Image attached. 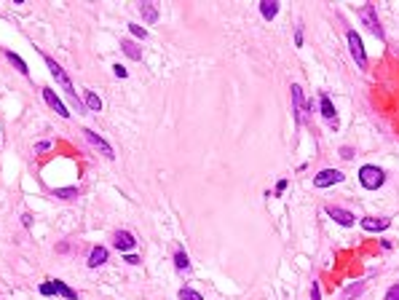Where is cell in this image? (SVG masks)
<instances>
[{
  "mask_svg": "<svg viewBox=\"0 0 399 300\" xmlns=\"http://www.w3.org/2000/svg\"><path fill=\"white\" fill-rule=\"evenodd\" d=\"M359 182H362L367 190H378L386 182V172L381 169V166L367 164V166H362V169H359Z\"/></svg>",
  "mask_w": 399,
  "mask_h": 300,
  "instance_id": "obj_1",
  "label": "cell"
},
{
  "mask_svg": "<svg viewBox=\"0 0 399 300\" xmlns=\"http://www.w3.org/2000/svg\"><path fill=\"white\" fill-rule=\"evenodd\" d=\"M345 41H348V51H351V57H354V62L359 64V70H367V54H364L362 38L356 35V30L345 32Z\"/></svg>",
  "mask_w": 399,
  "mask_h": 300,
  "instance_id": "obj_2",
  "label": "cell"
},
{
  "mask_svg": "<svg viewBox=\"0 0 399 300\" xmlns=\"http://www.w3.org/2000/svg\"><path fill=\"white\" fill-rule=\"evenodd\" d=\"M46 67H49V72L51 75L57 78V83L62 86L64 91H67V94L72 97V99H78V94H75V89H72V81H70V75L67 72L62 70V64H57V59H51V57H46Z\"/></svg>",
  "mask_w": 399,
  "mask_h": 300,
  "instance_id": "obj_3",
  "label": "cell"
},
{
  "mask_svg": "<svg viewBox=\"0 0 399 300\" xmlns=\"http://www.w3.org/2000/svg\"><path fill=\"white\" fill-rule=\"evenodd\" d=\"M359 19L367 24V30L378 38V41H383V38H386V32H383V27H381V22H378V14H375V5H372V3H367L362 11H359Z\"/></svg>",
  "mask_w": 399,
  "mask_h": 300,
  "instance_id": "obj_4",
  "label": "cell"
},
{
  "mask_svg": "<svg viewBox=\"0 0 399 300\" xmlns=\"http://www.w3.org/2000/svg\"><path fill=\"white\" fill-rule=\"evenodd\" d=\"M83 137H86V142H89V145H94V148H97L99 153H102L105 158H115V150L110 148V142H108V139H102L99 134H94L91 129H83Z\"/></svg>",
  "mask_w": 399,
  "mask_h": 300,
  "instance_id": "obj_5",
  "label": "cell"
},
{
  "mask_svg": "<svg viewBox=\"0 0 399 300\" xmlns=\"http://www.w3.org/2000/svg\"><path fill=\"white\" fill-rule=\"evenodd\" d=\"M338 182H343V172H338V169H322L314 177L316 188H330V185H338Z\"/></svg>",
  "mask_w": 399,
  "mask_h": 300,
  "instance_id": "obj_6",
  "label": "cell"
},
{
  "mask_svg": "<svg viewBox=\"0 0 399 300\" xmlns=\"http://www.w3.org/2000/svg\"><path fill=\"white\" fill-rule=\"evenodd\" d=\"M292 110H295V121L303 123L305 121V99H303V89L300 83H292Z\"/></svg>",
  "mask_w": 399,
  "mask_h": 300,
  "instance_id": "obj_7",
  "label": "cell"
},
{
  "mask_svg": "<svg viewBox=\"0 0 399 300\" xmlns=\"http://www.w3.org/2000/svg\"><path fill=\"white\" fill-rule=\"evenodd\" d=\"M43 99H46V105H49V108L54 110V113H59L62 118H70V110L64 108V102L57 97V91H54V89H49V86H46V89H43Z\"/></svg>",
  "mask_w": 399,
  "mask_h": 300,
  "instance_id": "obj_8",
  "label": "cell"
},
{
  "mask_svg": "<svg viewBox=\"0 0 399 300\" xmlns=\"http://www.w3.org/2000/svg\"><path fill=\"white\" fill-rule=\"evenodd\" d=\"M319 105H322V116H324V121H327L330 126H338V113H335V105H332V99L330 94H319Z\"/></svg>",
  "mask_w": 399,
  "mask_h": 300,
  "instance_id": "obj_9",
  "label": "cell"
},
{
  "mask_svg": "<svg viewBox=\"0 0 399 300\" xmlns=\"http://www.w3.org/2000/svg\"><path fill=\"white\" fill-rule=\"evenodd\" d=\"M327 215H330L332 220H335V223H341L343 228H351V225L356 223V217L351 215L348 209H343V206H330V209H327Z\"/></svg>",
  "mask_w": 399,
  "mask_h": 300,
  "instance_id": "obj_10",
  "label": "cell"
},
{
  "mask_svg": "<svg viewBox=\"0 0 399 300\" xmlns=\"http://www.w3.org/2000/svg\"><path fill=\"white\" fill-rule=\"evenodd\" d=\"M113 244H115V249H121V252H126L129 255L131 249H134V244H137V239L131 236L129 231H118L115 236H113Z\"/></svg>",
  "mask_w": 399,
  "mask_h": 300,
  "instance_id": "obj_11",
  "label": "cell"
},
{
  "mask_svg": "<svg viewBox=\"0 0 399 300\" xmlns=\"http://www.w3.org/2000/svg\"><path fill=\"white\" fill-rule=\"evenodd\" d=\"M389 225H391L389 217H364L362 220V228L367 231V233H383Z\"/></svg>",
  "mask_w": 399,
  "mask_h": 300,
  "instance_id": "obj_12",
  "label": "cell"
},
{
  "mask_svg": "<svg viewBox=\"0 0 399 300\" xmlns=\"http://www.w3.org/2000/svg\"><path fill=\"white\" fill-rule=\"evenodd\" d=\"M139 14H142L145 22L156 24L158 22V3H153V0H142V3H139Z\"/></svg>",
  "mask_w": 399,
  "mask_h": 300,
  "instance_id": "obj_13",
  "label": "cell"
},
{
  "mask_svg": "<svg viewBox=\"0 0 399 300\" xmlns=\"http://www.w3.org/2000/svg\"><path fill=\"white\" fill-rule=\"evenodd\" d=\"M105 263H108V246H94L89 260H86V265H89V268H99V265H105Z\"/></svg>",
  "mask_w": 399,
  "mask_h": 300,
  "instance_id": "obj_14",
  "label": "cell"
},
{
  "mask_svg": "<svg viewBox=\"0 0 399 300\" xmlns=\"http://www.w3.org/2000/svg\"><path fill=\"white\" fill-rule=\"evenodd\" d=\"M121 51H123V54L129 57V59H134V62H139V59H142V46L134 43L131 38H123V41H121Z\"/></svg>",
  "mask_w": 399,
  "mask_h": 300,
  "instance_id": "obj_15",
  "label": "cell"
},
{
  "mask_svg": "<svg viewBox=\"0 0 399 300\" xmlns=\"http://www.w3.org/2000/svg\"><path fill=\"white\" fill-rule=\"evenodd\" d=\"M51 284H54L57 295H62L64 300H78V292L72 290V287H67V284H64L62 279H51Z\"/></svg>",
  "mask_w": 399,
  "mask_h": 300,
  "instance_id": "obj_16",
  "label": "cell"
},
{
  "mask_svg": "<svg viewBox=\"0 0 399 300\" xmlns=\"http://www.w3.org/2000/svg\"><path fill=\"white\" fill-rule=\"evenodd\" d=\"M364 287H367V282H364V279H362V282H356V284H348V287L343 290V300H354V298H359V295L364 292Z\"/></svg>",
  "mask_w": 399,
  "mask_h": 300,
  "instance_id": "obj_17",
  "label": "cell"
},
{
  "mask_svg": "<svg viewBox=\"0 0 399 300\" xmlns=\"http://www.w3.org/2000/svg\"><path fill=\"white\" fill-rule=\"evenodd\" d=\"M3 54L8 57V62L14 64V67H16L19 72H22V75H30V67H27V62H24V59L19 57V54H14V51H3Z\"/></svg>",
  "mask_w": 399,
  "mask_h": 300,
  "instance_id": "obj_18",
  "label": "cell"
},
{
  "mask_svg": "<svg viewBox=\"0 0 399 300\" xmlns=\"http://www.w3.org/2000/svg\"><path fill=\"white\" fill-rule=\"evenodd\" d=\"M260 14H263V19H268V22H271V19L279 14V3H276V0H263V3H260Z\"/></svg>",
  "mask_w": 399,
  "mask_h": 300,
  "instance_id": "obj_19",
  "label": "cell"
},
{
  "mask_svg": "<svg viewBox=\"0 0 399 300\" xmlns=\"http://www.w3.org/2000/svg\"><path fill=\"white\" fill-rule=\"evenodd\" d=\"M83 105H86V110H102V99H99L97 94H94V91H86V94H83Z\"/></svg>",
  "mask_w": 399,
  "mask_h": 300,
  "instance_id": "obj_20",
  "label": "cell"
},
{
  "mask_svg": "<svg viewBox=\"0 0 399 300\" xmlns=\"http://www.w3.org/2000/svg\"><path fill=\"white\" fill-rule=\"evenodd\" d=\"M174 268H177L179 273L190 268V260H188V252H185V249H177V252H174Z\"/></svg>",
  "mask_w": 399,
  "mask_h": 300,
  "instance_id": "obj_21",
  "label": "cell"
},
{
  "mask_svg": "<svg viewBox=\"0 0 399 300\" xmlns=\"http://www.w3.org/2000/svg\"><path fill=\"white\" fill-rule=\"evenodd\" d=\"M179 300H204V295L198 290H190V287H182L179 290Z\"/></svg>",
  "mask_w": 399,
  "mask_h": 300,
  "instance_id": "obj_22",
  "label": "cell"
},
{
  "mask_svg": "<svg viewBox=\"0 0 399 300\" xmlns=\"http://www.w3.org/2000/svg\"><path fill=\"white\" fill-rule=\"evenodd\" d=\"M129 32L134 38H139V41H145V38H148V30H145L142 24H134V22H129Z\"/></svg>",
  "mask_w": 399,
  "mask_h": 300,
  "instance_id": "obj_23",
  "label": "cell"
},
{
  "mask_svg": "<svg viewBox=\"0 0 399 300\" xmlns=\"http://www.w3.org/2000/svg\"><path fill=\"white\" fill-rule=\"evenodd\" d=\"M54 196L57 198H75L78 196V188H57Z\"/></svg>",
  "mask_w": 399,
  "mask_h": 300,
  "instance_id": "obj_24",
  "label": "cell"
},
{
  "mask_svg": "<svg viewBox=\"0 0 399 300\" xmlns=\"http://www.w3.org/2000/svg\"><path fill=\"white\" fill-rule=\"evenodd\" d=\"M41 295H46V298H49V295H57L54 284H51V282H43V284H41Z\"/></svg>",
  "mask_w": 399,
  "mask_h": 300,
  "instance_id": "obj_25",
  "label": "cell"
},
{
  "mask_svg": "<svg viewBox=\"0 0 399 300\" xmlns=\"http://www.w3.org/2000/svg\"><path fill=\"white\" fill-rule=\"evenodd\" d=\"M386 300H399V284H391L386 292Z\"/></svg>",
  "mask_w": 399,
  "mask_h": 300,
  "instance_id": "obj_26",
  "label": "cell"
},
{
  "mask_svg": "<svg viewBox=\"0 0 399 300\" xmlns=\"http://www.w3.org/2000/svg\"><path fill=\"white\" fill-rule=\"evenodd\" d=\"M311 300H322V290H319V282H314V287H311Z\"/></svg>",
  "mask_w": 399,
  "mask_h": 300,
  "instance_id": "obj_27",
  "label": "cell"
},
{
  "mask_svg": "<svg viewBox=\"0 0 399 300\" xmlns=\"http://www.w3.org/2000/svg\"><path fill=\"white\" fill-rule=\"evenodd\" d=\"M113 72H115L118 78H126V75H129V70H126L123 64H115V67H113Z\"/></svg>",
  "mask_w": 399,
  "mask_h": 300,
  "instance_id": "obj_28",
  "label": "cell"
},
{
  "mask_svg": "<svg viewBox=\"0 0 399 300\" xmlns=\"http://www.w3.org/2000/svg\"><path fill=\"white\" fill-rule=\"evenodd\" d=\"M341 158H345V161H351V158H354V150H351V148H341Z\"/></svg>",
  "mask_w": 399,
  "mask_h": 300,
  "instance_id": "obj_29",
  "label": "cell"
},
{
  "mask_svg": "<svg viewBox=\"0 0 399 300\" xmlns=\"http://www.w3.org/2000/svg\"><path fill=\"white\" fill-rule=\"evenodd\" d=\"M126 263H129V265H139V255H134V252H129V255H126Z\"/></svg>",
  "mask_w": 399,
  "mask_h": 300,
  "instance_id": "obj_30",
  "label": "cell"
},
{
  "mask_svg": "<svg viewBox=\"0 0 399 300\" xmlns=\"http://www.w3.org/2000/svg\"><path fill=\"white\" fill-rule=\"evenodd\" d=\"M284 190H287V180H279L276 182V196H282Z\"/></svg>",
  "mask_w": 399,
  "mask_h": 300,
  "instance_id": "obj_31",
  "label": "cell"
},
{
  "mask_svg": "<svg viewBox=\"0 0 399 300\" xmlns=\"http://www.w3.org/2000/svg\"><path fill=\"white\" fill-rule=\"evenodd\" d=\"M49 148H51V142H38V145H35V153H46Z\"/></svg>",
  "mask_w": 399,
  "mask_h": 300,
  "instance_id": "obj_32",
  "label": "cell"
},
{
  "mask_svg": "<svg viewBox=\"0 0 399 300\" xmlns=\"http://www.w3.org/2000/svg\"><path fill=\"white\" fill-rule=\"evenodd\" d=\"M295 43H297V46H303V30H297V35H295Z\"/></svg>",
  "mask_w": 399,
  "mask_h": 300,
  "instance_id": "obj_33",
  "label": "cell"
},
{
  "mask_svg": "<svg viewBox=\"0 0 399 300\" xmlns=\"http://www.w3.org/2000/svg\"><path fill=\"white\" fill-rule=\"evenodd\" d=\"M22 223H24V225H27V228H30V225H32V217H30V215H22Z\"/></svg>",
  "mask_w": 399,
  "mask_h": 300,
  "instance_id": "obj_34",
  "label": "cell"
}]
</instances>
